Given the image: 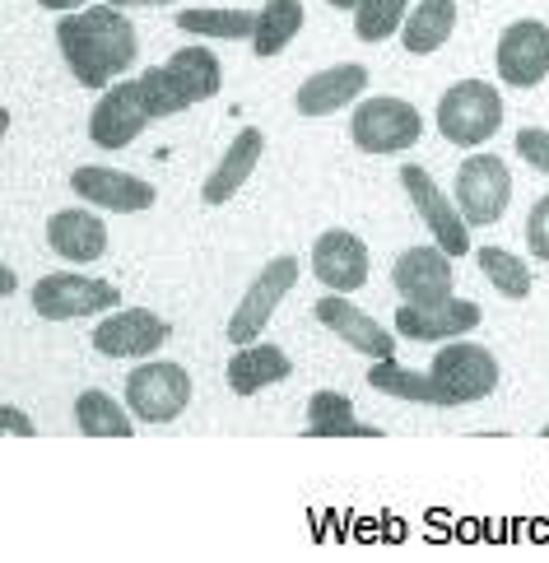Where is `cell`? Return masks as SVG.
<instances>
[{
  "mask_svg": "<svg viewBox=\"0 0 549 563\" xmlns=\"http://www.w3.org/2000/svg\"><path fill=\"white\" fill-rule=\"evenodd\" d=\"M457 206L471 229H490L503 219L507 200H513V173L498 154H471L457 168Z\"/></svg>",
  "mask_w": 549,
  "mask_h": 563,
  "instance_id": "8992f818",
  "label": "cell"
},
{
  "mask_svg": "<svg viewBox=\"0 0 549 563\" xmlns=\"http://www.w3.org/2000/svg\"><path fill=\"white\" fill-rule=\"evenodd\" d=\"M0 294H14V271L0 266Z\"/></svg>",
  "mask_w": 549,
  "mask_h": 563,
  "instance_id": "8d00e7d4",
  "label": "cell"
},
{
  "mask_svg": "<svg viewBox=\"0 0 549 563\" xmlns=\"http://www.w3.org/2000/svg\"><path fill=\"white\" fill-rule=\"evenodd\" d=\"M75 429L85 438H131V415L117 406L108 391H79L75 396Z\"/></svg>",
  "mask_w": 549,
  "mask_h": 563,
  "instance_id": "484cf974",
  "label": "cell"
},
{
  "mask_svg": "<svg viewBox=\"0 0 549 563\" xmlns=\"http://www.w3.org/2000/svg\"><path fill=\"white\" fill-rule=\"evenodd\" d=\"M177 29L191 37H223V43H242L256 33V14L252 10H182Z\"/></svg>",
  "mask_w": 549,
  "mask_h": 563,
  "instance_id": "83f0119b",
  "label": "cell"
},
{
  "mask_svg": "<svg viewBox=\"0 0 549 563\" xmlns=\"http://www.w3.org/2000/svg\"><path fill=\"white\" fill-rule=\"evenodd\" d=\"M56 47L66 56V66L75 75V85L85 89H108L112 79L131 75L135 56H140V37L127 10L117 5H94V10H75L66 19H56Z\"/></svg>",
  "mask_w": 549,
  "mask_h": 563,
  "instance_id": "6da1fadb",
  "label": "cell"
},
{
  "mask_svg": "<svg viewBox=\"0 0 549 563\" xmlns=\"http://www.w3.org/2000/svg\"><path fill=\"white\" fill-rule=\"evenodd\" d=\"M452 252L433 247H410L396 256L392 266V285L400 294V303H442L452 298Z\"/></svg>",
  "mask_w": 549,
  "mask_h": 563,
  "instance_id": "9a60e30c",
  "label": "cell"
},
{
  "mask_svg": "<svg viewBox=\"0 0 549 563\" xmlns=\"http://www.w3.org/2000/svg\"><path fill=\"white\" fill-rule=\"evenodd\" d=\"M47 247L56 256L75 261V266H89V261H98L108 252V229L103 219H98L94 210H56L47 219Z\"/></svg>",
  "mask_w": 549,
  "mask_h": 563,
  "instance_id": "ffe728a7",
  "label": "cell"
},
{
  "mask_svg": "<svg viewBox=\"0 0 549 563\" xmlns=\"http://www.w3.org/2000/svg\"><path fill=\"white\" fill-rule=\"evenodd\" d=\"M419 135H424V117L405 98H363L350 122V140L363 154H400Z\"/></svg>",
  "mask_w": 549,
  "mask_h": 563,
  "instance_id": "5b68a950",
  "label": "cell"
},
{
  "mask_svg": "<svg viewBox=\"0 0 549 563\" xmlns=\"http://www.w3.org/2000/svg\"><path fill=\"white\" fill-rule=\"evenodd\" d=\"M400 187H405V196L415 200L419 219L429 224L433 243L442 252H452V256H465V247H471V224H465V214H461L457 200L442 196V187L433 183V173L424 164H405L400 168Z\"/></svg>",
  "mask_w": 549,
  "mask_h": 563,
  "instance_id": "9c48e42d",
  "label": "cell"
},
{
  "mask_svg": "<svg viewBox=\"0 0 549 563\" xmlns=\"http://www.w3.org/2000/svg\"><path fill=\"white\" fill-rule=\"evenodd\" d=\"M70 191L85 200V206L117 210V214H140V210H150L158 200V187L145 183V177H131L121 168H98V164L75 168L70 173Z\"/></svg>",
  "mask_w": 549,
  "mask_h": 563,
  "instance_id": "5bb4252c",
  "label": "cell"
},
{
  "mask_svg": "<svg viewBox=\"0 0 549 563\" xmlns=\"http://www.w3.org/2000/svg\"><path fill=\"white\" fill-rule=\"evenodd\" d=\"M312 275L331 294H354L369 285V247L350 229H327L312 243Z\"/></svg>",
  "mask_w": 549,
  "mask_h": 563,
  "instance_id": "e0dca14e",
  "label": "cell"
},
{
  "mask_svg": "<svg viewBox=\"0 0 549 563\" xmlns=\"http://www.w3.org/2000/svg\"><path fill=\"white\" fill-rule=\"evenodd\" d=\"M298 29H303V0H266V5L256 10L252 52L256 56H279L298 37Z\"/></svg>",
  "mask_w": 549,
  "mask_h": 563,
  "instance_id": "d4e9b609",
  "label": "cell"
},
{
  "mask_svg": "<svg viewBox=\"0 0 549 563\" xmlns=\"http://www.w3.org/2000/svg\"><path fill=\"white\" fill-rule=\"evenodd\" d=\"M308 438H382L377 424H363L354 415V400L344 391H312L308 400Z\"/></svg>",
  "mask_w": 549,
  "mask_h": 563,
  "instance_id": "7402d4cb",
  "label": "cell"
},
{
  "mask_svg": "<svg viewBox=\"0 0 549 563\" xmlns=\"http://www.w3.org/2000/svg\"><path fill=\"white\" fill-rule=\"evenodd\" d=\"M261 154H266V135H261L256 126H242V131L233 135V145L223 150L219 164L210 168L206 187H200V200H206V206H229V200L242 191V183H248V177L256 173Z\"/></svg>",
  "mask_w": 549,
  "mask_h": 563,
  "instance_id": "ac0fdd59",
  "label": "cell"
},
{
  "mask_svg": "<svg viewBox=\"0 0 549 563\" xmlns=\"http://www.w3.org/2000/svg\"><path fill=\"white\" fill-rule=\"evenodd\" d=\"M127 406L135 419H145V424H168V419H177L191 406V373L182 364H158V358H150V364L131 368V377H127Z\"/></svg>",
  "mask_w": 549,
  "mask_h": 563,
  "instance_id": "52a82bcc",
  "label": "cell"
},
{
  "mask_svg": "<svg viewBox=\"0 0 549 563\" xmlns=\"http://www.w3.org/2000/svg\"><path fill=\"white\" fill-rule=\"evenodd\" d=\"M117 10H158V5H177V0H108Z\"/></svg>",
  "mask_w": 549,
  "mask_h": 563,
  "instance_id": "d590c367",
  "label": "cell"
},
{
  "mask_svg": "<svg viewBox=\"0 0 549 563\" xmlns=\"http://www.w3.org/2000/svg\"><path fill=\"white\" fill-rule=\"evenodd\" d=\"M369 387L373 391H386V396H400V400H419V406H438V382H433V373L400 368L396 358H373Z\"/></svg>",
  "mask_w": 549,
  "mask_h": 563,
  "instance_id": "4316f807",
  "label": "cell"
},
{
  "mask_svg": "<svg viewBox=\"0 0 549 563\" xmlns=\"http://www.w3.org/2000/svg\"><path fill=\"white\" fill-rule=\"evenodd\" d=\"M173 327L150 308H112V317H103L94 327V350L103 358H150L168 345Z\"/></svg>",
  "mask_w": 549,
  "mask_h": 563,
  "instance_id": "7c38bea8",
  "label": "cell"
},
{
  "mask_svg": "<svg viewBox=\"0 0 549 563\" xmlns=\"http://www.w3.org/2000/svg\"><path fill=\"white\" fill-rule=\"evenodd\" d=\"M154 122L150 108H145V93H140V79H112L103 89V98L94 103V117H89V140L98 150H127L131 140Z\"/></svg>",
  "mask_w": 549,
  "mask_h": 563,
  "instance_id": "30bf717a",
  "label": "cell"
},
{
  "mask_svg": "<svg viewBox=\"0 0 549 563\" xmlns=\"http://www.w3.org/2000/svg\"><path fill=\"white\" fill-rule=\"evenodd\" d=\"M540 433H545V438H549V424H545V429H540Z\"/></svg>",
  "mask_w": 549,
  "mask_h": 563,
  "instance_id": "f35d334b",
  "label": "cell"
},
{
  "mask_svg": "<svg viewBox=\"0 0 549 563\" xmlns=\"http://www.w3.org/2000/svg\"><path fill=\"white\" fill-rule=\"evenodd\" d=\"M294 373L289 354H284L279 345H261V340H252V345H238V354L229 358V368H223V377H229V391L238 396H256L275 387V382H284Z\"/></svg>",
  "mask_w": 549,
  "mask_h": 563,
  "instance_id": "44dd1931",
  "label": "cell"
},
{
  "mask_svg": "<svg viewBox=\"0 0 549 563\" xmlns=\"http://www.w3.org/2000/svg\"><path fill=\"white\" fill-rule=\"evenodd\" d=\"M517 154H521L536 173H545V177H549V131H540V126L517 131Z\"/></svg>",
  "mask_w": 549,
  "mask_h": 563,
  "instance_id": "d6a6232c",
  "label": "cell"
},
{
  "mask_svg": "<svg viewBox=\"0 0 549 563\" xmlns=\"http://www.w3.org/2000/svg\"><path fill=\"white\" fill-rule=\"evenodd\" d=\"M410 0H359L354 10V37L359 43H386L396 29H405Z\"/></svg>",
  "mask_w": 549,
  "mask_h": 563,
  "instance_id": "f546056e",
  "label": "cell"
},
{
  "mask_svg": "<svg viewBox=\"0 0 549 563\" xmlns=\"http://www.w3.org/2000/svg\"><path fill=\"white\" fill-rule=\"evenodd\" d=\"M475 261H480V271H484V279L503 294V298H513V303H521L526 294H531V266L517 256V252H503V247H480L475 252Z\"/></svg>",
  "mask_w": 549,
  "mask_h": 563,
  "instance_id": "f1b7e54d",
  "label": "cell"
},
{
  "mask_svg": "<svg viewBox=\"0 0 549 563\" xmlns=\"http://www.w3.org/2000/svg\"><path fill=\"white\" fill-rule=\"evenodd\" d=\"M433 382H438V406H475V400L498 391V358L494 350L475 345V340H442L433 364H429Z\"/></svg>",
  "mask_w": 549,
  "mask_h": 563,
  "instance_id": "7a4b0ae2",
  "label": "cell"
},
{
  "mask_svg": "<svg viewBox=\"0 0 549 563\" xmlns=\"http://www.w3.org/2000/svg\"><path fill=\"white\" fill-rule=\"evenodd\" d=\"M121 308V289L108 279H89L79 271H52L33 285V312L47 321H75Z\"/></svg>",
  "mask_w": 549,
  "mask_h": 563,
  "instance_id": "277c9868",
  "label": "cell"
},
{
  "mask_svg": "<svg viewBox=\"0 0 549 563\" xmlns=\"http://www.w3.org/2000/svg\"><path fill=\"white\" fill-rule=\"evenodd\" d=\"M369 89V66H359V62H344V66H327V70H317L303 79V89H298V112L303 117H331L340 108H354V98Z\"/></svg>",
  "mask_w": 549,
  "mask_h": 563,
  "instance_id": "d6986e66",
  "label": "cell"
},
{
  "mask_svg": "<svg viewBox=\"0 0 549 563\" xmlns=\"http://www.w3.org/2000/svg\"><path fill=\"white\" fill-rule=\"evenodd\" d=\"M294 285H298V256L284 252L252 279L248 294H242V303L233 308V317H229V340L233 345H252V340H261V331L271 327V317L279 308V298L289 294Z\"/></svg>",
  "mask_w": 549,
  "mask_h": 563,
  "instance_id": "ba28073f",
  "label": "cell"
},
{
  "mask_svg": "<svg viewBox=\"0 0 549 563\" xmlns=\"http://www.w3.org/2000/svg\"><path fill=\"white\" fill-rule=\"evenodd\" d=\"M327 5H336V10H359V0H327Z\"/></svg>",
  "mask_w": 549,
  "mask_h": 563,
  "instance_id": "74e56055",
  "label": "cell"
},
{
  "mask_svg": "<svg viewBox=\"0 0 549 563\" xmlns=\"http://www.w3.org/2000/svg\"><path fill=\"white\" fill-rule=\"evenodd\" d=\"M312 317H317L331 335H340L354 354H369V358H392V354H396V335L386 331L382 321H373L363 308H354L344 294L317 298V303H312Z\"/></svg>",
  "mask_w": 549,
  "mask_h": 563,
  "instance_id": "2e32d148",
  "label": "cell"
},
{
  "mask_svg": "<svg viewBox=\"0 0 549 563\" xmlns=\"http://www.w3.org/2000/svg\"><path fill=\"white\" fill-rule=\"evenodd\" d=\"M164 66L173 70V79L182 85V93L191 98V108H196V103H206V98H215L219 85H223L219 56H215L206 43H200V47H177Z\"/></svg>",
  "mask_w": 549,
  "mask_h": 563,
  "instance_id": "cb8c5ba5",
  "label": "cell"
},
{
  "mask_svg": "<svg viewBox=\"0 0 549 563\" xmlns=\"http://www.w3.org/2000/svg\"><path fill=\"white\" fill-rule=\"evenodd\" d=\"M396 321V335L400 340H424V345H442V340H461L471 335L480 321H484V308L475 298H442V303H400L392 312Z\"/></svg>",
  "mask_w": 549,
  "mask_h": 563,
  "instance_id": "8fae6325",
  "label": "cell"
},
{
  "mask_svg": "<svg viewBox=\"0 0 549 563\" xmlns=\"http://www.w3.org/2000/svg\"><path fill=\"white\" fill-rule=\"evenodd\" d=\"M498 126H503V93L490 79H461V85L442 93V103H438L442 140H452L461 150H475L490 135H498Z\"/></svg>",
  "mask_w": 549,
  "mask_h": 563,
  "instance_id": "3957f363",
  "label": "cell"
},
{
  "mask_svg": "<svg viewBox=\"0 0 549 563\" xmlns=\"http://www.w3.org/2000/svg\"><path fill=\"white\" fill-rule=\"evenodd\" d=\"M0 424H6L10 438H33V433H37L33 419H29L24 410H14V406H0Z\"/></svg>",
  "mask_w": 549,
  "mask_h": 563,
  "instance_id": "836d02e7",
  "label": "cell"
},
{
  "mask_svg": "<svg viewBox=\"0 0 549 563\" xmlns=\"http://www.w3.org/2000/svg\"><path fill=\"white\" fill-rule=\"evenodd\" d=\"M526 247L536 261H549V196H540L531 214H526Z\"/></svg>",
  "mask_w": 549,
  "mask_h": 563,
  "instance_id": "1f68e13d",
  "label": "cell"
},
{
  "mask_svg": "<svg viewBox=\"0 0 549 563\" xmlns=\"http://www.w3.org/2000/svg\"><path fill=\"white\" fill-rule=\"evenodd\" d=\"M135 79H140V93H145L150 117H177V112L191 108V98L182 93V85L173 79L168 66H150V70H140Z\"/></svg>",
  "mask_w": 549,
  "mask_h": 563,
  "instance_id": "4dcf8cb0",
  "label": "cell"
},
{
  "mask_svg": "<svg viewBox=\"0 0 549 563\" xmlns=\"http://www.w3.org/2000/svg\"><path fill=\"white\" fill-rule=\"evenodd\" d=\"M452 33H457V0H419V5L405 14L400 43H405V52L429 56V52H438Z\"/></svg>",
  "mask_w": 549,
  "mask_h": 563,
  "instance_id": "603a6c76",
  "label": "cell"
},
{
  "mask_svg": "<svg viewBox=\"0 0 549 563\" xmlns=\"http://www.w3.org/2000/svg\"><path fill=\"white\" fill-rule=\"evenodd\" d=\"M43 10H52V14H75V10H85L89 0H37Z\"/></svg>",
  "mask_w": 549,
  "mask_h": 563,
  "instance_id": "e575fe53",
  "label": "cell"
},
{
  "mask_svg": "<svg viewBox=\"0 0 549 563\" xmlns=\"http://www.w3.org/2000/svg\"><path fill=\"white\" fill-rule=\"evenodd\" d=\"M494 66H498L507 89H536L549 75V24H540V19H517V24H507L498 37Z\"/></svg>",
  "mask_w": 549,
  "mask_h": 563,
  "instance_id": "4fadbf2b",
  "label": "cell"
}]
</instances>
